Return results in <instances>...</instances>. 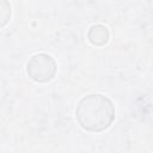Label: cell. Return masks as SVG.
Masks as SVG:
<instances>
[{
  "instance_id": "1",
  "label": "cell",
  "mask_w": 153,
  "mask_h": 153,
  "mask_svg": "<svg viewBox=\"0 0 153 153\" xmlns=\"http://www.w3.org/2000/svg\"><path fill=\"white\" fill-rule=\"evenodd\" d=\"M79 126L90 133H102L110 128L115 120L112 102L102 93H91L80 99L75 109Z\"/></svg>"
},
{
  "instance_id": "4",
  "label": "cell",
  "mask_w": 153,
  "mask_h": 153,
  "mask_svg": "<svg viewBox=\"0 0 153 153\" xmlns=\"http://www.w3.org/2000/svg\"><path fill=\"white\" fill-rule=\"evenodd\" d=\"M12 8L8 0H0V29L5 27L11 19Z\"/></svg>"
},
{
  "instance_id": "3",
  "label": "cell",
  "mask_w": 153,
  "mask_h": 153,
  "mask_svg": "<svg viewBox=\"0 0 153 153\" xmlns=\"http://www.w3.org/2000/svg\"><path fill=\"white\" fill-rule=\"evenodd\" d=\"M109 29L103 24H94L87 31V41L96 47H103L109 42Z\"/></svg>"
},
{
  "instance_id": "2",
  "label": "cell",
  "mask_w": 153,
  "mask_h": 153,
  "mask_svg": "<svg viewBox=\"0 0 153 153\" xmlns=\"http://www.w3.org/2000/svg\"><path fill=\"white\" fill-rule=\"evenodd\" d=\"M57 65L54 57L45 53L32 55L26 63V73L31 80L38 84L49 82L55 78Z\"/></svg>"
}]
</instances>
